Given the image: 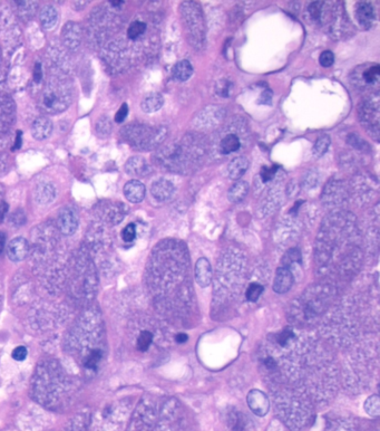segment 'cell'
<instances>
[{
  "label": "cell",
  "mask_w": 380,
  "mask_h": 431,
  "mask_svg": "<svg viewBox=\"0 0 380 431\" xmlns=\"http://www.w3.org/2000/svg\"><path fill=\"white\" fill-rule=\"evenodd\" d=\"M206 143L198 135L187 134L181 141L171 143L157 151L155 161L164 169L185 173L201 162L205 154Z\"/></svg>",
  "instance_id": "1"
},
{
  "label": "cell",
  "mask_w": 380,
  "mask_h": 431,
  "mask_svg": "<svg viewBox=\"0 0 380 431\" xmlns=\"http://www.w3.org/2000/svg\"><path fill=\"white\" fill-rule=\"evenodd\" d=\"M179 12L187 42L195 49H202L205 43V23L201 6L196 1H183Z\"/></svg>",
  "instance_id": "2"
},
{
  "label": "cell",
  "mask_w": 380,
  "mask_h": 431,
  "mask_svg": "<svg viewBox=\"0 0 380 431\" xmlns=\"http://www.w3.org/2000/svg\"><path fill=\"white\" fill-rule=\"evenodd\" d=\"M123 138L137 150H152L165 140L166 126H149L144 124H129L122 131Z\"/></svg>",
  "instance_id": "3"
},
{
  "label": "cell",
  "mask_w": 380,
  "mask_h": 431,
  "mask_svg": "<svg viewBox=\"0 0 380 431\" xmlns=\"http://www.w3.org/2000/svg\"><path fill=\"white\" fill-rule=\"evenodd\" d=\"M360 124L376 141L379 139V94L373 92L367 95L358 106Z\"/></svg>",
  "instance_id": "4"
},
{
  "label": "cell",
  "mask_w": 380,
  "mask_h": 431,
  "mask_svg": "<svg viewBox=\"0 0 380 431\" xmlns=\"http://www.w3.org/2000/svg\"><path fill=\"white\" fill-rule=\"evenodd\" d=\"M353 84L360 88H368L377 86L380 79V67L378 64L360 65L353 72Z\"/></svg>",
  "instance_id": "5"
},
{
  "label": "cell",
  "mask_w": 380,
  "mask_h": 431,
  "mask_svg": "<svg viewBox=\"0 0 380 431\" xmlns=\"http://www.w3.org/2000/svg\"><path fill=\"white\" fill-rule=\"evenodd\" d=\"M69 94L60 86L49 85L44 94V105L48 112L56 113L65 110L69 103Z\"/></svg>",
  "instance_id": "6"
},
{
  "label": "cell",
  "mask_w": 380,
  "mask_h": 431,
  "mask_svg": "<svg viewBox=\"0 0 380 431\" xmlns=\"http://www.w3.org/2000/svg\"><path fill=\"white\" fill-rule=\"evenodd\" d=\"M247 402L251 411L257 417L267 416L270 410V401L265 393L260 390H251L247 396Z\"/></svg>",
  "instance_id": "7"
},
{
  "label": "cell",
  "mask_w": 380,
  "mask_h": 431,
  "mask_svg": "<svg viewBox=\"0 0 380 431\" xmlns=\"http://www.w3.org/2000/svg\"><path fill=\"white\" fill-rule=\"evenodd\" d=\"M346 195V184L341 180H330L324 190L322 200L328 204H338L345 200Z\"/></svg>",
  "instance_id": "8"
},
{
  "label": "cell",
  "mask_w": 380,
  "mask_h": 431,
  "mask_svg": "<svg viewBox=\"0 0 380 431\" xmlns=\"http://www.w3.org/2000/svg\"><path fill=\"white\" fill-rule=\"evenodd\" d=\"M58 227L64 235H73L78 227V216L73 208H63L58 215Z\"/></svg>",
  "instance_id": "9"
},
{
  "label": "cell",
  "mask_w": 380,
  "mask_h": 431,
  "mask_svg": "<svg viewBox=\"0 0 380 431\" xmlns=\"http://www.w3.org/2000/svg\"><path fill=\"white\" fill-rule=\"evenodd\" d=\"M293 282L294 278H293V274L291 272V268L281 265L276 273L275 282H273V290H275L277 294L288 293V291L291 289Z\"/></svg>",
  "instance_id": "10"
},
{
  "label": "cell",
  "mask_w": 380,
  "mask_h": 431,
  "mask_svg": "<svg viewBox=\"0 0 380 431\" xmlns=\"http://www.w3.org/2000/svg\"><path fill=\"white\" fill-rule=\"evenodd\" d=\"M61 36H63L64 44L69 49L75 51V49L79 47L81 43V30L78 24L73 22L67 23L63 28Z\"/></svg>",
  "instance_id": "11"
},
{
  "label": "cell",
  "mask_w": 380,
  "mask_h": 431,
  "mask_svg": "<svg viewBox=\"0 0 380 431\" xmlns=\"http://www.w3.org/2000/svg\"><path fill=\"white\" fill-rule=\"evenodd\" d=\"M29 253L28 241L23 237H17L12 239L7 248L8 258L12 261H22L27 257Z\"/></svg>",
  "instance_id": "12"
},
{
  "label": "cell",
  "mask_w": 380,
  "mask_h": 431,
  "mask_svg": "<svg viewBox=\"0 0 380 431\" xmlns=\"http://www.w3.org/2000/svg\"><path fill=\"white\" fill-rule=\"evenodd\" d=\"M355 16H357L358 23L365 29H369L374 26L376 15L374 6L369 1L358 2L357 8H355Z\"/></svg>",
  "instance_id": "13"
},
{
  "label": "cell",
  "mask_w": 380,
  "mask_h": 431,
  "mask_svg": "<svg viewBox=\"0 0 380 431\" xmlns=\"http://www.w3.org/2000/svg\"><path fill=\"white\" fill-rule=\"evenodd\" d=\"M151 192L153 197L158 201H166L173 197L175 192V187L170 180L161 178L155 180L152 187H151Z\"/></svg>",
  "instance_id": "14"
},
{
  "label": "cell",
  "mask_w": 380,
  "mask_h": 431,
  "mask_svg": "<svg viewBox=\"0 0 380 431\" xmlns=\"http://www.w3.org/2000/svg\"><path fill=\"white\" fill-rule=\"evenodd\" d=\"M195 281L201 287H207L212 281V268L211 264L205 257L200 258L196 261L194 268Z\"/></svg>",
  "instance_id": "15"
},
{
  "label": "cell",
  "mask_w": 380,
  "mask_h": 431,
  "mask_svg": "<svg viewBox=\"0 0 380 431\" xmlns=\"http://www.w3.org/2000/svg\"><path fill=\"white\" fill-rule=\"evenodd\" d=\"M125 171L129 175L143 178V176H146L151 173V166L144 158L133 157L128 159V161L126 162Z\"/></svg>",
  "instance_id": "16"
},
{
  "label": "cell",
  "mask_w": 380,
  "mask_h": 431,
  "mask_svg": "<svg viewBox=\"0 0 380 431\" xmlns=\"http://www.w3.org/2000/svg\"><path fill=\"white\" fill-rule=\"evenodd\" d=\"M145 186L141 181H137V180L128 181L124 186V196L132 203L142 202L145 197Z\"/></svg>",
  "instance_id": "17"
},
{
  "label": "cell",
  "mask_w": 380,
  "mask_h": 431,
  "mask_svg": "<svg viewBox=\"0 0 380 431\" xmlns=\"http://www.w3.org/2000/svg\"><path fill=\"white\" fill-rule=\"evenodd\" d=\"M52 123L47 117H39L32 123L31 134L36 140H45L51 137L52 132Z\"/></svg>",
  "instance_id": "18"
},
{
  "label": "cell",
  "mask_w": 380,
  "mask_h": 431,
  "mask_svg": "<svg viewBox=\"0 0 380 431\" xmlns=\"http://www.w3.org/2000/svg\"><path fill=\"white\" fill-rule=\"evenodd\" d=\"M248 168H249V161L245 158L239 157L233 159L232 161L228 163V176L233 180H238L245 173Z\"/></svg>",
  "instance_id": "19"
},
{
  "label": "cell",
  "mask_w": 380,
  "mask_h": 431,
  "mask_svg": "<svg viewBox=\"0 0 380 431\" xmlns=\"http://www.w3.org/2000/svg\"><path fill=\"white\" fill-rule=\"evenodd\" d=\"M164 104V98L159 93H151L142 101L141 108L145 113H154Z\"/></svg>",
  "instance_id": "20"
},
{
  "label": "cell",
  "mask_w": 380,
  "mask_h": 431,
  "mask_svg": "<svg viewBox=\"0 0 380 431\" xmlns=\"http://www.w3.org/2000/svg\"><path fill=\"white\" fill-rule=\"evenodd\" d=\"M241 146L239 137L234 133L227 134L220 142V151L222 154H230L236 152Z\"/></svg>",
  "instance_id": "21"
},
{
  "label": "cell",
  "mask_w": 380,
  "mask_h": 431,
  "mask_svg": "<svg viewBox=\"0 0 380 431\" xmlns=\"http://www.w3.org/2000/svg\"><path fill=\"white\" fill-rule=\"evenodd\" d=\"M248 191H249V184L247 181H242V180H241V181H236L228 192V200L234 203L240 202V201H242L245 198V196L248 195Z\"/></svg>",
  "instance_id": "22"
},
{
  "label": "cell",
  "mask_w": 380,
  "mask_h": 431,
  "mask_svg": "<svg viewBox=\"0 0 380 431\" xmlns=\"http://www.w3.org/2000/svg\"><path fill=\"white\" fill-rule=\"evenodd\" d=\"M193 74V67L189 60L184 59L178 61L173 68V76L175 80L179 82H185L190 79Z\"/></svg>",
  "instance_id": "23"
},
{
  "label": "cell",
  "mask_w": 380,
  "mask_h": 431,
  "mask_svg": "<svg viewBox=\"0 0 380 431\" xmlns=\"http://www.w3.org/2000/svg\"><path fill=\"white\" fill-rule=\"evenodd\" d=\"M40 22H42L43 26L46 29H51V28L55 27L57 22H58V12H57L56 8L52 6L44 7L42 12H40Z\"/></svg>",
  "instance_id": "24"
},
{
  "label": "cell",
  "mask_w": 380,
  "mask_h": 431,
  "mask_svg": "<svg viewBox=\"0 0 380 431\" xmlns=\"http://www.w3.org/2000/svg\"><path fill=\"white\" fill-rule=\"evenodd\" d=\"M56 197V191L51 184L44 183L39 184L36 189V200L40 203H48L54 200Z\"/></svg>",
  "instance_id": "25"
},
{
  "label": "cell",
  "mask_w": 380,
  "mask_h": 431,
  "mask_svg": "<svg viewBox=\"0 0 380 431\" xmlns=\"http://www.w3.org/2000/svg\"><path fill=\"white\" fill-rule=\"evenodd\" d=\"M365 410L370 417L377 418L380 414V399L377 395H373L368 398L365 402Z\"/></svg>",
  "instance_id": "26"
},
{
  "label": "cell",
  "mask_w": 380,
  "mask_h": 431,
  "mask_svg": "<svg viewBox=\"0 0 380 431\" xmlns=\"http://www.w3.org/2000/svg\"><path fill=\"white\" fill-rule=\"evenodd\" d=\"M152 342H153V334L151 333L150 331H143L137 338L136 346L138 348V351L141 352L147 351L149 350V347L151 346V344H152Z\"/></svg>",
  "instance_id": "27"
},
{
  "label": "cell",
  "mask_w": 380,
  "mask_h": 431,
  "mask_svg": "<svg viewBox=\"0 0 380 431\" xmlns=\"http://www.w3.org/2000/svg\"><path fill=\"white\" fill-rule=\"evenodd\" d=\"M330 145V138L328 135H322L317 140L316 144L313 145V154L316 157H321L324 155L329 149Z\"/></svg>",
  "instance_id": "28"
},
{
  "label": "cell",
  "mask_w": 380,
  "mask_h": 431,
  "mask_svg": "<svg viewBox=\"0 0 380 431\" xmlns=\"http://www.w3.org/2000/svg\"><path fill=\"white\" fill-rule=\"evenodd\" d=\"M145 30H146V24L143 22H138L137 20V22L130 24V26L128 27L127 30V36L129 39L135 40L144 34Z\"/></svg>",
  "instance_id": "29"
},
{
  "label": "cell",
  "mask_w": 380,
  "mask_h": 431,
  "mask_svg": "<svg viewBox=\"0 0 380 431\" xmlns=\"http://www.w3.org/2000/svg\"><path fill=\"white\" fill-rule=\"evenodd\" d=\"M301 261V252L298 248H292L285 254L284 257L282 258V265L287 266V267H291V265L294 262H300Z\"/></svg>",
  "instance_id": "30"
},
{
  "label": "cell",
  "mask_w": 380,
  "mask_h": 431,
  "mask_svg": "<svg viewBox=\"0 0 380 431\" xmlns=\"http://www.w3.org/2000/svg\"><path fill=\"white\" fill-rule=\"evenodd\" d=\"M263 290H264V287L262 285L256 284V283H253V284H251L250 286L248 287L245 296H247V299L249 302H256L257 299H259V297L261 296V294L263 293Z\"/></svg>",
  "instance_id": "31"
},
{
  "label": "cell",
  "mask_w": 380,
  "mask_h": 431,
  "mask_svg": "<svg viewBox=\"0 0 380 431\" xmlns=\"http://www.w3.org/2000/svg\"><path fill=\"white\" fill-rule=\"evenodd\" d=\"M96 131L97 134L101 135V137H107L110 133V131H112V123H110L107 117H101L96 123Z\"/></svg>",
  "instance_id": "32"
},
{
  "label": "cell",
  "mask_w": 380,
  "mask_h": 431,
  "mask_svg": "<svg viewBox=\"0 0 380 431\" xmlns=\"http://www.w3.org/2000/svg\"><path fill=\"white\" fill-rule=\"evenodd\" d=\"M293 338H294L293 331L290 330V328H284L283 331L279 332V333L276 335V341L280 346H287L288 344L291 342V340Z\"/></svg>",
  "instance_id": "33"
},
{
  "label": "cell",
  "mask_w": 380,
  "mask_h": 431,
  "mask_svg": "<svg viewBox=\"0 0 380 431\" xmlns=\"http://www.w3.org/2000/svg\"><path fill=\"white\" fill-rule=\"evenodd\" d=\"M101 359V352L100 350H94L91 352V354L87 356V359H86L85 367L87 369H91V370H96Z\"/></svg>",
  "instance_id": "34"
},
{
  "label": "cell",
  "mask_w": 380,
  "mask_h": 431,
  "mask_svg": "<svg viewBox=\"0 0 380 431\" xmlns=\"http://www.w3.org/2000/svg\"><path fill=\"white\" fill-rule=\"evenodd\" d=\"M325 1H313L309 5L308 7V11L310 15V18L314 22L319 23V19H320V15H321V10H322V6H324Z\"/></svg>",
  "instance_id": "35"
},
{
  "label": "cell",
  "mask_w": 380,
  "mask_h": 431,
  "mask_svg": "<svg viewBox=\"0 0 380 431\" xmlns=\"http://www.w3.org/2000/svg\"><path fill=\"white\" fill-rule=\"evenodd\" d=\"M136 237V226L134 224H129L123 229L122 238L125 243H132Z\"/></svg>",
  "instance_id": "36"
},
{
  "label": "cell",
  "mask_w": 380,
  "mask_h": 431,
  "mask_svg": "<svg viewBox=\"0 0 380 431\" xmlns=\"http://www.w3.org/2000/svg\"><path fill=\"white\" fill-rule=\"evenodd\" d=\"M231 88H232V83L227 80L220 81L219 83L216 84V93L223 97L230 96Z\"/></svg>",
  "instance_id": "37"
},
{
  "label": "cell",
  "mask_w": 380,
  "mask_h": 431,
  "mask_svg": "<svg viewBox=\"0 0 380 431\" xmlns=\"http://www.w3.org/2000/svg\"><path fill=\"white\" fill-rule=\"evenodd\" d=\"M277 170H278V166L263 167L262 169H261V172H260L261 180H262L263 182L271 181V180L275 178V174H276Z\"/></svg>",
  "instance_id": "38"
},
{
  "label": "cell",
  "mask_w": 380,
  "mask_h": 431,
  "mask_svg": "<svg viewBox=\"0 0 380 431\" xmlns=\"http://www.w3.org/2000/svg\"><path fill=\"white\" fill-rule=\"evenodd\" d=\"M319 61H320V65L322 67H330L332 66L334 63V55L332 52L330 51H325L324 53H321L320 58H319Z\"/></svg>",
  "instance_id": "39"
},
{
  "label": "cell",
  "mask_w": 380,
  "mask_h": 431,
  "mask_svg": "<svg viewBox=\"0 0 380 431\" xmlns=\"http://www.w3.org/2000/svg\"><path fill=\"white\" fill-rule=\"evenodd\" d=\"M318 179L319 178H318V174L316 173V172L308 171L304 176V186L305 188H309V189L316 187L317 183H318Z\"/></svg>",
  "instance_id": "40"
},
{
  "label": "cell",
  "mask_w": 380,
  "mask_h": 431,
  "mask_svg": "<svg viewBox=\"0 0 380 431\" xmlns=\"http://www.w3.org/2000/svg\"><path fill=\"white\" fill-rule=\"evenodd\" d=\"M27 354H28L27 348L23 345H20V346L16 347L15 350L12 351L11 356H12V359L16 360V361H24L25 359L27 358Z\"/></svg>",
  "instance_id": "41"
},
{
  "label": "cell",
  "mask_w": 380,
  "mask_h": 431,
  "mask_svg": "<svg viewBox=\"0 0 380 431\" xmlns=\"http://www.w3.org/2000/svg\"><path fill=\"white\" fill-rule=\"evenodd\" d=\"M11 221L12 224L16 226H22L25 224V221H26V216H25V213L22 210H17L12 213Z\"/></svg>",
  "instance_id": "42"
},
{
  "label": "cell",
  "mask_w": 380,
  "mask_h": 431,
  "mask_svg": "<svg viewBox=\"0 0 380 431\" xmlns=\"http://www.w3.org/2000/svg\"><path fill=\"white\" fill-rule=\"evenodd\" d=\"M127 114H128V106H127V104H126V103L122 104V106L120 108V110H118V112L116 113V115H115V121L117 123L123 122L126 118V116H127Z\"/></svg>",
  "instance_id": "43"
},
{
  "label": "cell",
  "mask_w": 380,
  "mask_h": 431,
  "mask_svg": "<svg viewBox=\"0 0 380 431\" xmlns=\"http://www.w3.org/2000/svg\"><path fill=\"white\" fill-rule=\"evenodd\" d=\"M43 79V71H42V65L39 63H37L35 65V69H34V80L36 83H39L40 81Z\"/></svg>",
  "instance_id": "44"
},
{
  "label": "cell",
  "mask_w": 380,
  "mask_h": 431,
  "mask_svg": "<svg viewBox=\"0 0 380 431\" xmlns=\"http://www.w3.org/2000/svg\"><path fill=\"white\" fill-rule=\"evenodd\" d=\"M272 100V92L270 89H267V91H263L262 95L260 97V103H264V104H270L271 103Z\"/></svg>",
  "instance_id": "45"
},
{
  "label": "cell",
  "mask_w": 380,
  "mask_h": 431,
  "mask_svg": "<svg viewBox=\"0 0 380 431\" xmlns=\"http://www.w3.org/2000/svg\"><path fill=\"white\" fill-rule=\"evenodd\" d=\"M263 364H264V367L268 369V370H273V369H276L275 360H273L272 358H270V356L263 360Z\"/></svg>",
  "instance_id": "46"
},
{
  "label": "cell",
  "mask_w": 380,
  "mask_h": 431,
  "mask_svg": "<svg viewBox=\"0 0 380 431\" xmlns=\"http://www.w3.org/2000/svg\"><path fill=\"white\" fill-rule=\"evenodd\" d=\"M7 212H8V204L5 202V201H2V202H0V221L3 220Z\"/></svg>",
  "instance_id": "47"
},
{
  "label": "cell",
  "mask_w": 380,
  "mask_h": 431,
  "mask_svg": "<svg viewBox=\"0 0 380 431\" xmlns=\"http://www.w3.org/2000/svg\"><path fill=\"white\" fill-rule=\"evenodd\" d=\"M22 135H23L22 131H18V132H17V137H16V141H15V146L12 147V150L20 149V146H22V138H23Z\"/></svg>",
  "instance_id": "48"
},
{
  "label": "cell",
  "mask_w": 380,
  "mask_h": 431,
  "mask_svg": "<svg viewBox=\"0 0 380 431\" xmlns=\"http://www.w3.org/2000/svg\"><path fill=\"white\" fill-rule=\"evenodd\" d=\"M187 339H189V336H187L186 334H184V333H179L177 335V338H175L177 343H185Z\"/></svg>",
  "instance_id": "49"
},
{
  "label": "cell",
  "mask_w": 380,
  "mask_h": 431,
  "mask_svg": "<svg viewBox=\"0 0 380 431\" xmlns=\"http://www.w3.org/2000/svg\"><path fill=\"white\" fill-rule=\"evenodd\" d=\"M5 241H6V236L3 232H0V253L2 252L3 246H5Z\"/></svg>",
  "instance_id": "50"
},
{
  "label": "cell",
  "mask_w": 380,
  "mask_h": 431,
  "mask_svg": "<svg viewBox=\"0 0 380 431\" xmlns=\"http://www.w3.org/2000/svg\"><path fill=\"white\" fill-rule=\"evenodd\" d=\"M123 2L124 1H110V3H112L113 6H121L123 5Z\"/></svg>",
  "instance_id": "51"
}]
</instances>
